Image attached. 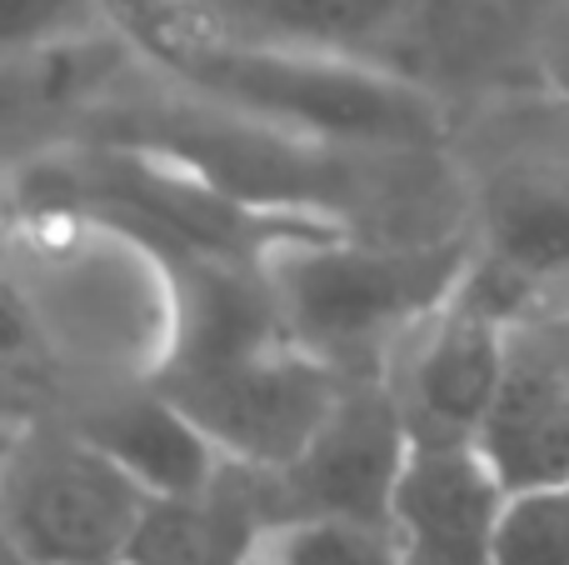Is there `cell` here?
Segmentation results:
<instances>
[{
  "mask_svg": "<svg viewBox=\"0 0 569 565\" xmlns=\"http://www.w3.org/2000/svg\"><path fill=\"white\" fill-rule=\"evenodd\" d=\"M106 20L160 80L230 120L335 150H425L445 110L365 56L236 30L190 0H106Z\"/></svg>",
  "mask_w": 569,
  "mask_h": 565,
  "instance_id": "1",
  "label": "cell"
},
{
  "mask_svg": "<svg viewBox=\"0 0 569 565\" xmlns=\"http://www.w3.org/2000/svg\"><path fill=\"white\" fill-rule=\"evenodd\" d=\"M480 246L435 240H350L340 230L284 236L260 256L290 340L340 376H380L420 320L450 306L475 276Z\"/></svg>",
  "mask_w": 569,
  "mask_h": 565,
  "instance_id": "2",
  "label": "cell"
},
{
  "mask_svg": "<svg viewBox=\"0 0 569 565\" xmlns=\"http://www.w3.org/2000/svg\"><path fill=\"white\" fill-rule=\"evenodd\" d=\"M150 490L76 426H30L6 456V551L26 565H126Z\"/></svg>",
  "mask_w": 569,
  "mask_h": 565,
  "instance_id": "3",
  "label": "cell"
},
{
  "mask_svg": "<svg viewBox=\"0 0 569 565\" xmlns=\"http://www.w3.org/2000/svg\"><path fill=\"white\" fill-rule=\"evenodd\" d=\"M345 380L350 376H340L300 340H276L226 360L166 366L156 386L216 440L226 460L280 470L325 426Z\"/></svg>",
  "mask_w": 569,
  "mask_h": 565,
  "instance_id": "4",
  "label": "cell"
},
{
  "mask_svg": "<svg viewBox=\"0 0 569 565\" xmlns=\"http://www.w3.org/2000/svg\"><path fill=\"white\" fill-rule=\"evenodd\" d=\"M510 360V326L470 290L440 306L390 350L380 380L410 436L480 440Z\"/></svg>",
  "mask_w": 569,
  "mask_h": 565,
  "instance_id": "5",
  "label": "cell"
},
{
  "mask_svg": "<svg viewBox=\"0 0 569 565\" xmlns=\"http://www.w3.org/2000/svg\"><path fill=\"white\" fill-rule=\"evenodd\" d=\"M410 426L380 376H350L290 466L270 470L276 506L284 516H375L390 521V496L400 480Z\"/></svg>",
  "mask_w": 569,
  "mask_h": 565,
  "instance_id": "6",
  "label": "cell"
},
{
  "mask_svg": "<svg viewBox=\"0 0 569 565\" xmlns=\"http://www.w3.org/2000/svg\"><path fill=\"white\" fill-rule=\"evenodd\" d=\"M510 480L480 440L410 436L390 496L405 565H495Z\"/></svg>",
  "mask_w": 569,
  "mask_h": 565,
  "instance_id": "7",
  "label": "cell"
},
{
  "mask_svg": "<svg viewBox=\"0 0 569 565\" xmlns=\"http://www.w3.org/2000/svg\"><path fill=\"white\" fill-rule=\"evenodd\" d=\"M280 521L270 470L226 460L220 476L186 496H150L140 536L130 546L136 565H250L256 546Z\"/></svg>",
  "mask_w": 569,
  "mask_h": 565,
  "instance_id": "8",
  "label": "cell"
},
{
  "mask_svg": "<svg viewBox=\"0 0 569 565\" xmlns=\"http://www.w3.org/2000/svg\"><path fill=\"white\" fill-rule=\"evenodd\" d=\"M70 426L90 436L106 456H116L150 496H186L220 476L226 456L216 440L150 380V386H120L90 400Z\"/></svg>",
  "mask_w": 569,
  "mask_h": 565,
  "instance_id": "9",
  "label": "cell"
},
{
  "mask_svg": "<svg viewBox=\"0 0 569 565\" xmlns=\"http://www.w3.org/2000/svg\"><path fill=\"white\" fill-rule=\"evenodd\" d=\"M480 446L495 456L515 490L569 476V376L530 356L505 360V386Z\"/></svg>",
  "mask_w": 569,
  "mask_h": 565,
  "instance_id": "10",
  "label": "cell"
},
{
  "mask_svg": "<svg viewBox=\"0 0 569 565\" xmlns=\"http://www.w3.org/2000/svg\"><path fill=\"white\" fill-rule=\"evenodd\" d=\"M190 6H200V0H190ZM415 6L420 0H206L200 10L236 30L355 56V46L400 26Z\"/></svg>",
  "mask_w": 569,
  "mask_h": 565,
  "instance_id": "11",
  "label": "cell"
},
{
  "mask_svg": "<svg viewBox=\"0 0 569 565\" xmlns=\"http://www.w3.org/2000/svg\"><path fill=\"white\" fill-rule=\"evenodd\" d=\"M260 565H405L400 536L375 516H284L260 536Z\"/></svg>",
  "mask_w": 569,
  "mask_h": 565,
  "instance_id": "12",
  "label": "cell"
},
{
  "mask_svg": "<svg viewBox=\"0 0 569 565\" xmlns=\"http://www.w3.org/2000/svg\"><path fill=\"white\" fill-rule=\"evenodd\" d=\"M495 565H569V476L510 490Z\"/></svg>",
  "mask_w": 569,
  "mask_h": 565,
  "instance_id": "13",
  "label": "cell"
},
{
  "mask_svg": "<svg viewBox=\"0 0 569 565\" xmlns=\"http://www.w3.org/2000/svg\"><path fill=\"white\" fill-rule=\"evenodd\" d=\"M535 56H540V70L555 90L569 100V0L565 6H550L540 16V30H535Z\"/></svg>",
  "mask_w": 569,
  "mask_h": 565,
  "instance_id": "14",
  "label": "cell"
},
{
  "mask_svg": "<svg viewBox=\"0 0 569 565\" xmlns=\"http://www.w3.org/2000/svg\"><path fill=\"white\" fill-rule=\"evenodd\" d=\"M10 565H26V561H20V556H10Z\"/></svg>",
  "mask_w": 569,
  "mask_h": 565,
  "instance_id": "15",
  "label": "cell"
},
{
  "mask_svg": "<svg viewBox=\"0 0 569 565\" xmlns=\"http://www.w3.org/2000/svg\"><path fill=\"white\" fill-rule=\"evenodd\" d=\"M250 565H260V561H250Z\"/></svg>",
  "mask_w": 569,
  "mask_h": 565,
  "instance_id": "16",
  "label": "cell"
},
{
  "mask_svg": "<svg viewBox=\"0 0 569 565\" xmlns=\"http://www.w3.org/2000/svg\"><path fill=\"white\" fill-rule=\"evenodd\" d=\"M126 565H136V561H126Z\"/></svg>",
  "mask_w": 569,
  "mask_h": 565,
  "instance_id": "17",
  "label": "cell"
}]
</instances>
